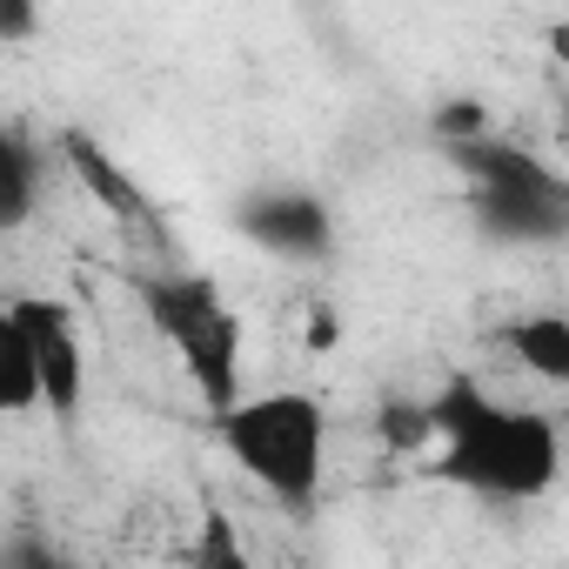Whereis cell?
<instances>
[{
    "label": "cell",
    "instance_id": "cell-1",
    "mask_svg": "<svg viewBox=\"0 0 569 569\" xmlns=\"http://www.w3.org/2000/svg\"><path fill=\"white\" fill-rule=\"evenodd\" d=\"M429 442H442V482L489 496V502H536L562 476L556 416L496 402L469 376H449L429 396Z\"/></svg>",
    "mask_w": 569,
    "mask_h": 569
},
{
    "label": "cell",
    "instance_id": "cell-2",
    "mask_svg": "<svg viewBox=\"0 0 569 569\" xmlns=\"http://www.w3.org/2000/svg\"><path fill=\"white\" fill-rule=\"evenodd\" d=\"M228 462L289 516H309L329 476V409L309 389H268L241 396L214 416Z\"/></svg>",
    "mask_w": 569,
    "mask_h": 569
},
{
    "label": "cell",
    "instance_id": "cell-3",
    "mask_svg": "<svg viewBox=\"0 0 569 569\" xmlns=\"http://www.w3.org/2000/svg\"><path fill=\"white\" fill-rule=\"evenodd\" d=\"M134 302L148 316V329L168 342V356L181 362V376L194 382V396L221 416L228 402H241V356H248V322L241 309L221 296L214 274L194 268H148L134 274Z\"/></svg>",
    "mask_w": 569,
    "mask_h": 569
},
{
    "label": "cell",
    "instance_id": "cell-4",
    "mask_svg": "<svg viewBox=\"0 0 569 569\" xmlns=\"http://www.w3.org/2000/svg\"><path fill=\"white\" fill-rule=\"evenodd\" d=\"M449 161L469 181L482 234H496V241H562L569 234V181L549 161H536L496 134L449 148Z\"/></svg>",
    "mask_w": 569,
    "mask_h": 569
},
{
    "label": "cell",
    "instance_id": "cell-5",
    "mask_svg": "<svg viewBox=\"0 0 569 569\" xmlns=\"http://www.w3.org/2000/svg\"><path fill=\"white\" fill-rule=\"evenodd\" d=\"M21 336H28V356H34V382H41V409L54 422H74L81 416V396H88V349H81V322L61 296H21L8 302Z\"/></svg>",
    "mask_w": 569,
    "mask_h": 569
},
{
    "label": "cell",
    "instance_id": "cell-6",
    "mask_svg": "<svg viewBox=\"0 0 569 569\" xmlns=\"http://www.w3.org/2000/svg\"><path fill=\"white\" fill-rule=\"evenodd\" d=\"M234 228L274 261H322L336 248V214L316 188H254L234 208Z\"/></svg>",
    "mask_w": 569,
    "mask_h": 569
},
{
    "label": "cell",
    "instance_id": "cell-7",
    "mask_svg": "<svg viewBox=\"0 0 569 569\" xmlns=\"http://www.w3.org/2000/svg\"><path fill=\"white\" fill-rule=\"evenodd\" d=\"M61 161H68V174L114 214V221H128V228H154V201H148V188L108 154V141L101 134H88V128H61Z\"/></svg>",
    "mask_w": 569,
    "mask_h": 569
},
{
    "label": "cell",
    "instance_id": "cell-8",
    "mask_svg": "<svg viewBox=\"0 0 569 569\" xmlns=\"http://www.w3.org/2000/svg\"><path fill=\"white\" fill-rule=\"evenodd\" d=\"M34 194H41V154L21 128L0 121V234L34 214Z\"/></svg>",
    "mask_w": 569,
    "mask_h": 569
},
{
    "label": "cell",
    "instance_id": "cell-9",
    "mask_svg": "<svg viewBox=\"0 0 569 569\" xmlns=\"http://www.w3.org/2000/svg\"><path fill=\"white\" fill-rule=\"evenodd\" d=\"M509 356L542 382H569V322L562 316H522L509 329Z\"/></svg>",
    "mask_w": 569,
    "mask_h": 569
},
{
    "label": "cell",
    "instance_id": "cell-10",
    "mask_svg": "<svg viewBox=\"0 0 569 569\" xmlns=\"http://www.w3.org/2000/svg\"><path fill=\"white\" fill-rule=\"evenodd\" d=\"M28 409H41L34 356H28V336H21L14 309L0 302V416H28Z\"/></svg>",
    "mask_w": 569,
    "mask_h": 569
},
{
    "label": "cell",
    "instance_id": "cell-11",
    "mask_svg": "<svg viewBox=\"0 0 569 569\" xmlns=\"http://www.w3.org/2000/svg\"><path fill=\"white\" fill-rule=\"evenodd\" d=\"M188 569H254V556H248V542H241V529L221 502L201 509V536L188 549Z\"/></svg>",
    "mask_w": 569,
    "mask_h": 569
},
{
    "label": "cell",
    "instance_id": "cell-12",
    "mask_svg": "<svg viewBox=\"0 0 569 569\" xmlns=\"http://www.w3.org/2000/svg\"><path fill=\"white\" fill-rule=\"evenodd\" d=\"M382 442L389 449H422L429 442V402H382Z\"/></svg>",
    "mask_w": 569,
    "mask_h": 569
},
{
    "label": "cell",
    "instance_id": "cell-13",
    "mask_svg": "<svg viewBox=\"0 0 569 569\" xmlns=\"http://www.w3.org/2000/svg\"><path fill=\"white\" fill-rule=\"evenodd\" d=\"M436 134H442L449 148H462V141H482V134H489V114H482V101H449V108L436 114Z\"/></svg>",
    "mask_w": 569,
    "mask_h": 569
},
{
    "label": "cell",
    "instance_id": "cell-14",
    "mask_svg": "<svg viewBox=\"0 0 569 569\" xmlns=\"http://www.w3.org/2000/svg\"><path fill=\"white\" fill-rule=\"evenodd\" d=\"M34 34H41V14L28 0H0V41L14 48V41H34Z\"/></svg>",
    "mask_w": 569,
    "mask_h": 569
},
{
    "label": "cell",
    "instance_id": "cell-15",
    "mask_svg": "<svg viewBox=\"0 0 569 569\" xmlns=\"http://www.w3.org/2000/svg\"><path fill=\"white\" fill-rule=\"evenodd\" d=\"M8 569H54V562H48V556H41V549H34V542H21V549H14V556H8Z\"/></svg>",
    "mask_w": 569,
    "mask_h": 569
},
{
    "label": "cell",
    "instance_id": "cell-16",
    "mask_svg": "<svg viewBox=\"0 0 569 569\" xmlns=\"http://www.w3.org/2000/svg\"><path fill=\"white\" fill-rule=\"evenodd\" d=\"M309 336H316V349H329V342H336V316H316V329H309Z\"/></svg>",
    "mask_w": 569,
    "mask_h": 569
}]
</instances>
